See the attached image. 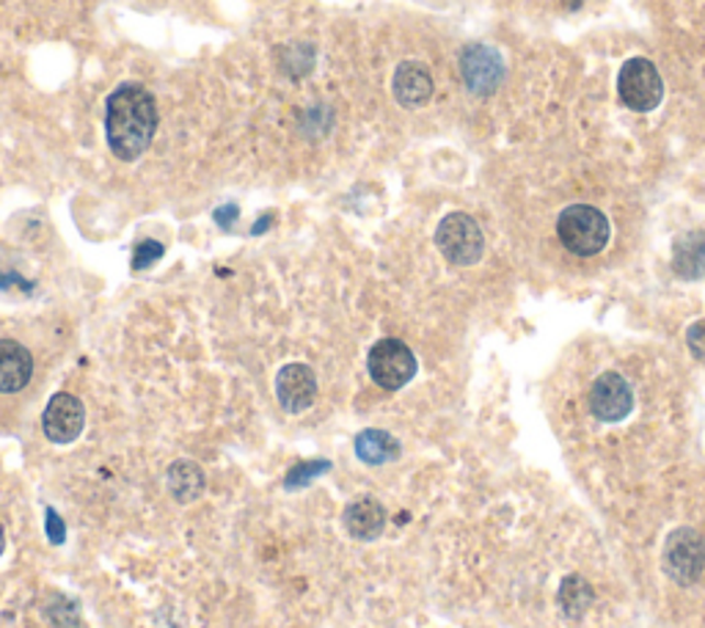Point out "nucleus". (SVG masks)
Returning <instances> with one entry per match:
<instances>
[{
  "instance_id": "aec40b11",
  "label": "nucleus",
  "mask_w": 705,
  "mask_h": 628,
  "mask_svg": "<svg viewBox=\"0 0 705 628\" xmlns=\"http://www.w3.org/2000/svg\"><path fill=\"white\" fill-rule=\"evenodd\" d=\"M47 538L53 543H64V538H67V529H64V522L56 511H47Z\"/></svg>"
},
{
  "instance_id": "423d86ee",
  "label": "nucleus",
  "mask_w": 705,
  "mask_h": 628,
  "mask_svg": "<svg viewBox=\"0 0 705 628\" xmlns=\"http://www.w3.org/2000/svg\"><path fill=\"white\" fill-rule=\"evenodd\" d=\"M661 562H664V571L670 573L675 582L692 584L694 579H700V573H703L705 568L703 538H700L694 529H675V532L667 538Z\"/></svg>"
},
{
  "instance_id": "a211bd4d",
  "label": "nucleus",
  "mask_w": 705,
  "mask_h": 628,
  "mask_svg": "<svg viewBox=\"0 0 705 628\" xmlns=\"http://www.w3.org/2000/svg\"><path fill=\"white\" fill-rule=\"evenodd\" d=\"M160 257H163V246H160V243H157V240H144L138 248H135L133 268H135V270L149 268V265H155Z\"/></svg>"
},
{
  "instance_id": "f03ea898",
  "label": "nucleus",
  "mask_w": 705,
  "mask_h": 628,
  "mask_svg": "<svg viewBox=\"0 0 705 628\" xmlns=\"http://www.w3.org/2000/svg\"><path fill=\"white\" fill-rule=\"evenodd\" d=\"M557 235L577 257H595L609 243V221L590 204H573L557 218Z\"/></svg>"
},
{
  "instance_id": "20e7f679",
  "label": "nucleus",
  "mask_w": 705,
  "mask_h": 628,
  "mask_svg": "<svg viewBox=\"0 0 705 628\" xmlns=\"http://www.w3.org/2000/svg\"><path fill=\"white\" fill-rule=\"evenodd\" d=\"M617 94H620L623 105L631 108V111H653L664 97V86H661L656 64H650L648 58H628L617 75Z\"/></svg>"
},
{
  "instance_id": "6e6552de",
  "label": "nucleus",
  "mask_w": 705,
  "mask_h": 628,
  "mask_svg": "<svg viewBox=\"0 0 705 628\" xmlns=\"http://www.w3.org/2000/svg\"><path fill=\"white\" fill-rule=\"evenodd\" d=\"M460 75L469 91L485 97L496 91V86L504 78V64L493 47L488 45H469L460 53Z\"/></svg>"
},
{
  "instance_id": "dca6fc26",
  "label": "nucleus",
  "mask_w": 705,
  "mask_h": 628,
  "mask_svg": "<svg viewBox=\"0 0 705 628\" xmlns=\"http://www.w3.org/2000/svg\"><path fill=\"white\" fill-rule=\"evenodd\" d=\"M356 455H359V460H365V463L370 466L392 463V460L400 458V441L392 433L370 427V430H361L359 436H356Z\"/></svg>"
},
{
  "instance_id": "ddd939ff",
  "label": "nucleus",
  "mask_w": 705,
  "mask_h": 628,
  "mask_svg": "<svg viewBox=\"0 0 705 628\" xmlns=\"http://www.w3.org/2000/svg\"><path fill=\"white\" fill-rule=\"evenodd\" d=\"M394 97L403 108H419L433 97L430 69L422 61H403L394 72Z\"/></svg>"
},
{
  "instance_id": "39448f33",
  "label": "nucleus",
  "mask_w": 705,
  "mask_h": 628,
  "mask_svg": "<svg viewBox=\"0 0 705 628\" xmlns=\"http://www.w3.org/2000/svg\"><path fill=\"white\" fill-rule=\"evenodd\" d=\"M367 370L378 386L398 392L416 375V356L400 339H381L367 356Z\"/></svg>"
},
{
  "instance_id": "1a4fd4ad",
  "label": "nucleus",
  "mask_w": 705,
  "mask_h": 628,
  "mask_svg": "<svg viewBox=\"0 0 705 628\" xmlns=\"http://www.w3.org/2000/svg\"><path fill=\"white\" fill-rule=\"evenodd\" d=\"M86 408L75 394H56L42 414V430L53 444H72L83 433Z\"/></svg>"
},
{
  "instance_id": "4468645a",
  "label": "nucleus",
  "mask_w": 705,
  "mask_h": 628,
  "mask_svg": "<svg viewBox=\"0 0 705 628\" xmlns=\"http://www.w3.org/2000/svg\"><path fill=\"white\" fill-rule=\"evenodd\" d=\"M166 485L174 500L186 505V502H197L204 494L208 480H204L202 466L193 463V460H174L166 471Z\"/></svg>"
},
{
  "instance_id": "2eb2a0df",
  "label": "nucleus",
  "mask_w": 705,
  "mask_h": 628,
  "mask_svg": "<svg viewBox=\"0 0 705 628\" xmlns=\"http://www.w3.org/2000/svg\"><path fill=\"white\" fill-rule=\"evenodd\" d=\"M672 268L683 279H700L705 276V235L703 232H686L678 237L675 251H672Z\"/></svg>"
},
{
  "instance_id": "9d476101",
  "label": "nucleus",
  "mask_w": 705,
  "mask_h": 628,
  "mask_svg": "<svg viewBox=\"0 0 705 628\" xmlns=\"http://www.w3.org/2000/svg\"><path fill=\"white\" fill-rule=\"evenodd\" d=\"M276 397H279L281 408H287L290 414H301L317 397V378H314L312 367L292 361L284 365L276 375Z\"/></svg>"
},
{
  "instance_id": "4be33fe9",
  "label": "nucleus",
  "mask_w": 705,
  "mask_h": 628,
  "mask_svg": "<svg viewBox=\"0 0 705 628\" xmlns=\"http://www.w3.org/2000/svg\"><path fill=\"white\" fill-rule=\"evenodd\" d=\"M270 224H273V215H262V218H259L257 224H254V229H251V232H254V235H262V232L268 229Z\"/></svg>"
},
{
  "instance_id": "f3484780",
  "label": "nucleus",
  "mask_w": 705,
  "mask_h": 628,
  "mask_svg": "<svg viewBox=\"0 0 705 628\" xmlns=\"http://www.w3.org/2000/svg\"><path fill=\"white\" fill-rule=\"evenodd\" d=\"M328 469H331L328 460H303V463L292 466L290 474H287V480H284V485L290 491L303 489V485H309L312 480H317L320 474H323V471H328Z\"/></svg>"
},
{
  "instance_id": "0eeeda50",
  "label": "nucleus",
  "mask_w": 705,
  "mask_h": 628,
  "mask_svg": "<svg viewBox=\"0 0 705 628\" xmlns=\"http://www.w3.org/2000/svg\"><path fill=\"white\" fill-rule=\"evenodd\" d=\"M634 392L620 372H604L590 389V411L601 422H620L631 414Z\"/></svg>"
},
{
  "instance_id": "5701e85b",
  "label": "nucleus",
  "mask_w": 705,
  "mask_h": 628,
  "mask_svg": "<svg viewBox=\"0 0 705 628\" xmlns=\"http://www.w3.org/2000/svg\"><path fill=\"white\" fill-rule=\"evenodd\" d=\"M3 549H7V532L0 527V557H3Z\"/></svg>"
},
{
  "instance_id": "9b49d317",
  "label": "nucleus",
  "mask_w": 705,
  "mask_h": 628,
  "mask_svg": "<svg viewBox=\"0 0 705 628\" xmlns=\"http://www.w3.org/2000/svg\"><path fill=\"white\" fill-rule=\"evenodd\" d=\"M342 524H345L347 535L356 540H376L381 538L387 529V507L372 496H359L342 513Z\"/></svg>"
},
{
  "instance_id": "f257e3e1",
  "label": "nucleus",
  "mask_w": 705,
  "mask_h": 628,
  "mask_svg": "<svg viewBox=\"0 0 705 628\" xmlns=\"http://www.w3.org/2000/svg\"><path fill=\"white\" fill-rule=\"evenodd\" d=\"M157 130L155 97L141 83H124L105 102L108 146L119 160H138Z\"/></svg>"
},
{
  "instance_id": "7ed1b4c3",
  "label": "nucleus",
  "mask_w": 705,
  "mask_h": 628,
  "mask_svg": "<svg viewBox=\"0 0 705 628\" xmlns=\"http://www.w3.org/2000/svg\"><path fill=\"white\" fill-rule=\"evenodd\" d=\"M436 246L447 262L466 268V265L480 262L482 251H485V237L471 215L449 213L436 229Z\"/></svg>"
},
{
  "instance_id": "412c9836",
  "label": "nucleus",
  "mask_w": 705,
  "mask_h": 628,
  "mask_svg": "<svg viewBox=\"0 0 705 628\" xmlns=\"http://www.w3.org/2000/svg\"><path fill=\"white\" fill-rule=\"evenodd\" d=\"M237 215H240V210H237L235 204H226V208L215 210L213 218H215V224L221 226V229H230V226L237 221Z\"/></svg>"
},
{
  "instance_id": "f8f14e48",
  "label": "nucleus",
  "mask_w": 705,
  "mask_h": 628,
  "mask_svg": "<svg viewBox=\"0 0 705 628\" xmlns=\"http://www.w3.org/2000/svg\"><path fill=\"white\" fill-rule=\"evenodd\" d=\"M34 375V356L14 339H0V394H18Z\"/></svg>"
},
{
  "instance_id": "6ab92c4d",
  "label": "nucleus",
  "mask_w": 705,
  "mask_h": 628,
  "mask_svg": "<svg viewBox=\"0 0 705 628\" xmlns=\"http://www.w3.org/2000/svg\"><path fill=\"white\" fill-rule=\"evenodd\" d=\"M686 343H689V350H692L700 361H705V321H697L692 328H689Z\"/></svg>"
}]
</instances>
